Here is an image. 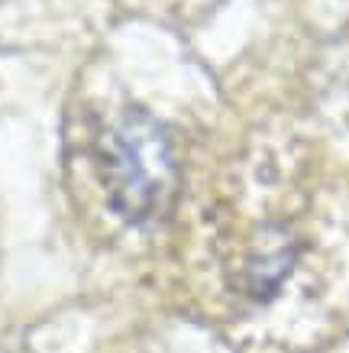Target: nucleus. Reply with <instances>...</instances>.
<instances>
[{"mask_svg": "<svg viewBox=\"0 0 349 353\" xmlns=\"http://www.w3.org/2000/svg\"><path fill=\"white\" fill-rule=\"evenodd\" d=\"M101 175L110 208L129 224L165 217L178 192V156L165 123L139 108L120 114L101 146Z\"/></svg>", "mask_w": 349, "mask_h": 353, "instance_id": "nucleus-1", "label": "nucleus"}, {"mask_svg": "<svg viewBox=\"0 0 349 353\" xmlns=\"http://www.w3.org/2000/svg\"><path fill=\"white\" fill-rule=\"evenodd\" d=\"M297 256V243L295 236L288 234L285 227L268 224L255 234L249 253H246L240 276H236V289L249 295V299H272L278 292V285L288 279L291 266Z\"/></svg>", "mask_w": 349, "mask_h": 353, "instance_id": "nucleus-2", "label": "nucleus"}]
</instances>
